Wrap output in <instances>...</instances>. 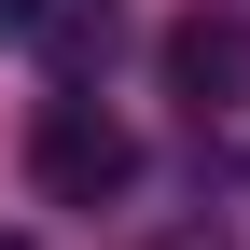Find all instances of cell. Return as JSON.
I'll return each instance as SVG.
<instances>
[{"label": "cell", "mask_w": 250, "mask_h": 250, "mask_svg": "<svg viewBox=\"0 0 250 250\" xmlns=\"http://www.w3.org/2000/svg\"><path fill=\"white\" fill-rule=\"evenodd\" d=\"M28 181H42L56 208H111L125 181H139V139H125V111H98L83 83H56V98L28 111Z\"/></svg>", "instance_id": "6da1fadb"}, {"label": "cell", "mask_w": 250, "mask_h": 250, "mask_svg": "<svg viewBox=\"0 0 250 250\" xmlns=\"http://www.w3.org/2000/svg\"><path fill=\"white\" fill-rule=\"evenodd\" d=\"M167 83L195 98V125L250 98V14H236V0H195V14L167 28Z\"/></svg>", "instance_id": "7a4b0ae2"}, {"label": "cell", "mask_w": 250, "mask_h": 250, "mask_svg": "<svg viewBox=\"0 0 250 250\" xmlns=\"http://www.w3.org/2000/svg\"><path fill=\"white\" fill-rule=\"evenodd\" d=\"M0 28H14V42L42 56L56 83H83V70L111 56V28H125V0H0Z\"/></svg>", "instance_id": "3957f363"}, {"label": "cell", "mask_w": 250, "mask_h": 250, "mask_svg": "<svg viewBox=\"0 0 250 250\" xmlns=\"http://www.w3.org/2000/svg\"><path fill=\"white\" fill-rule=\"evenodd\" d=\"M139 250H236V223H208V208H195V223H167V236H139Z\"/></svg>", "instance_id": "277c9868"}, {"label": "cell", "mask_w": 250, "mask_h": 250, "mask_svg": "<svg viewBox=\"0 0 250 250\" xmlns=\"http://www.w3.org/2000/svg\"><path fill=\"white\" fill-rule=\"evenodd\" d=\"M0 250H28V236H0Z\"/></svg>", "instance_id": "5b68a950"}]
</instances>
